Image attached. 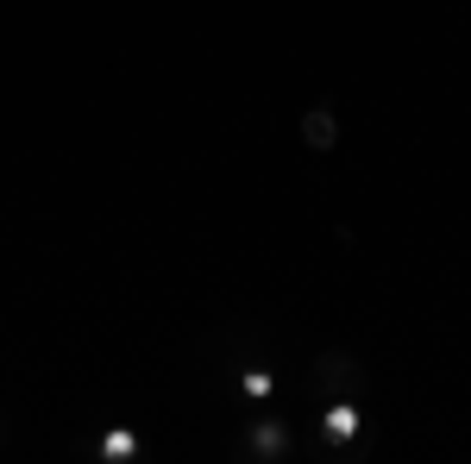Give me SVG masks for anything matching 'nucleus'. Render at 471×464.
I'll use <instances>...</instances> for the list:
<instances>
[{
    "mask_svg": "<svg viewBox=\"0 0 471 464\" xmlns=\"http://www.w3.org/2000/svg\"><path fill=\"white\" fill-rule=\"evenodd\" d=\"M245 452H251V458H290V439H283V427L264 421V427L245 433Z\"/></svg>",
    "mask_w": 471,
    "mask_h": 464,
    "instance_id": "f257e3e1",
    "label": "nucleus"
},
{
    "mask_svg": "<svg viewBox=\"0 0 471 464\" xmlns=\"http://www.w3.org/2000/svg\"><path fill=\"white\" fill-rule=\"evenodd\" d=\"M327 439H333V445L359 439V408H352V402H333V408H327Z\"/></svg>",
    "mask_w": 471,
    "mask_h": 464,
    "instance_id": "f03ea898",
    "label": "nucleus"
},
{
    "mask_svg": "<svg viewBox=\"0 0 471 464\" xmlns=\"http://www.w3.org/2000/svg\"><path fill=\"white\" fill-rule=\"evenodd\" d=\"M302 139H308L314 151H327V145H333V113H327V107H314V113L302 119Z\"/></svg>",
    "mask_w": 471,
    "mask_h": 464,
    "instance_id": "7ed1b4c3",
    "label": "nucleus"
},
{
    "mask_svg": "<svg viewBox=\"0 0 471 464\" xmlns=\"http://www.w3.org/2000/svg\"><path fill=\"white\" fill-rule=\"evenodd\" d=\"M101 458H132V452H139V439H132L126 427H113V433H101V445H95Z\"/></svg>",
    "mask_w": 471,
    "mask_h": 464,
    "instance_id": "20e7f679",
    "label": "nucleus"
},
{
    "mask_svg": "<svg viewBox=\"0 0 471 464\" xmlns=\"http://www.w3.org/2000/svg\"><path fill=\"white\" fill-rule=\"evenodd\" d=\"M239 389H245V395H271V370H245Z\"/></svg>",
    "mask_w": 471,
    "mask_h": 464,
    "instance_id": "39448f33",
    "label": "nucleus"
}]
</instances>
